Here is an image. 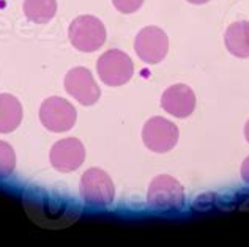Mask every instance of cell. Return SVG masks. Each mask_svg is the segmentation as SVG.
<instances>
[{
  "mask_svg": "<svg viewBox=\"0 0 249 247\" xmlns=\"http://www.w3.org/2000/svg\"><path fill=\"white\" fill-rule=\"evenodd\" d=\"M70 43L81 52H95L106 43V27L95 16L76 17L68 29Z\"/></svg>",
  "mask_w": 249,
  "mask_h": 247,
  "instance_id": "1",
  "label": "cell"
},
{
  "mask_svg": "<svg viewBox=\"0 0 249 247\" xmlns=\"http://www.w3.org/2000/svg\"><path fill=\"white\" fill-rule=\"evenodd\" d=\"M96 71L100 79L109 87H122L131 81L134 65L131 57L120 49H109L98 58Z\"/></svg>",
  "mask_w": 249,
  "mask_h": 247,
  "instance_id": "2",
  "label": "cell"
},
{
  "mask_svg": "<svg viewBox=\"0 0 249 247\" xmlns=\"http://www.w3.org/2000/svg\"><path fill=\"white\" fill-rule=\"evenodd\" d=\"M147 201L153 210H180L185 203V189L170 175H158L148 186Z\"/></svg>",
  "mask_w": 249,
  "mask_h": 247,
  "instance_id": "3",
  "label": "cell"
},
{
  "mask_svg": "<svg viewBox=\"0 0 249 247\" xmlns=\"http://www.w3.org/2000/svg\"><path fill=\"white\" fill-rule=\"evenodd\" d=\"M79 192L85 203L91 206H109L115 198V186L109 175L101 168H89L84 172Z\"/></svg>",
  "mask_w": 249,
  "mask_h": 247,
  "instance_id": "4",
  "label": "cell"
},
{
  "mask_svg": "<svg viewBox=\"0 0 249 247\" xmlns=\"http://www.w3.org/2000/svg\"><path fill=\"white\" fill-rule=\"evenodd\" d=\"M180 131L175 123L162 116H152L145 121L142 129V140L150 151L167 153L178 144Z\"/></svg>",
  "mask_w": 249,
  "mask_h": 247,
  "instance_id": "5",
  "label": "cell"
},
{
  "mask_svg": "<svg viewBox=\"0 0 249 247\" xmlns=\"http://www.w3.org/2000/svg\"><path fill=\"white\" fill-rule=\"evenodd\" d=\"M40 120L51 132H67L76 125L77 112L70 101L60 96H51L41 104Z\"/></svg>",
  "mask_w": 249,
  "mask_h": 247,
  "instance_id": "6",
  "label": "cell"
},
{
  "mask_svg": "<svg viewBox=\"0 0 249 247\" xmlns=\"http://www.w3.org/2000/svg\"><path fill=\"white\" fill-rule=\"evenodd\" d=\"M134 50L143 63L156 65L162 62L169 52V38L166 32L155 25L142 29L134 40Z\"/></svg>",
  "mask_w": 249,
  "mask_h": 247,
  "instance_id": "7",
  "label": "cell"
},
{
  "mask_svg": "<svg viewBox=\"0 0 249 247\" xmlns=\"http://www.w3.org/2000/svg\"><path fill=\"white\" fill-rule=\"evenodd\" d=\"M65 90L82 106H93L101 96V90L93 79V74L82 66L68 71L65 76Z\"/></svg>",
  "mask_w": 249,
  "mask_h": 247,
  "instance_id": "8",
  "label": "cell"
},
{
  "mask_svg": "<svg viewBox=\"0 0 249 247\" xmlns=\"http://www.w3.org/2000/svg\"><path fill=\"white\" fill-rule=\"evenodd\" d=\"M49 159L57 172L68 173L77 170L85 161V148L79 139L67 137L55 142L51 148Z\"/></svg>",
  "mask_w": 249,
  "mask_h": 247,
  "instance_id": "9",
  "label": "cell"
},
{
  "mask_svg": "<svg viewBox=\"0 0 249 247\" xmlns=\"http://www.w3.org/2000/svg\"><path fill=\"white\" fill-rule=\"evenodd\" d=\"M161 107L169 115L177 118H186L196 107V95L191 87L185 83H175L170 85L161 96Z\"/></svg>",
  "mask_w": 249,
  "mask_h": 247,
  "instance_id": "10",
  "label": "cell"
},
{
  "mask_svg": "<svg viewBox=\"0 0 249 247\" xmlns=\"http://www.w3.org/2000/svg\"><path fill=\"white\" fill-rule=\"evenodd\" d=\"M224 44L233 57H249V22L237 21L227 27L224 33Z\"/></svg>",
  "mask_w": 249,
  "mask_h": 247,
  "instance_id": "11",
  "label": "cell"
},
{
  "mask_svg": "<svg viewBox=\"0 0 249 247\" xmlns=\"http://www.w3.org/2000/svg\"><path fill=\"white\" fill-rule=\"evenodd\" d=\"M22 121V106L16 96L2 93L0 95V132L10 134Z\"/></svg>",
  "mask_w": 249,
  "mask_h": 247,
  "instance_id": "12",
  "label": "cell"
},
{
  "mask_svg": "<svg viewBox=\"0 0 249 247\" xmlns=\"http://www.w3.org/2000/svg\"><path fill=\"white\" fill-rule=\"evenodd\" d=\"M24 15L35 24L49 22L57 13V0H24Z\"/></svg>",
  "mask_w": 249,
  "mask_h": 247,
  "instance_id": "13",
  "label": "cell"
},
{
  "mask_svg": "<svg viewBox=\"0 0 249 247\" xmlns=\"http://www.w3.org/2000/svg\"><path fill=\"white\" fill-rule=\"evenodd\" d=\"M16 167V154L10 144L0 140V180L8 178L15 172Z\"/></svg>",
  "mask_w": 249,
  "mask_h": 247,
  "instance_id": "14",
  "label": "cell"
},
{
  "mask_svg": "<svg viewBox=\"0 0 249 247\" xmlns=\"http://www.w3.org/2000/svg\"><path fill=\"white\" fill-rule=\"evenodd\" d=\"M112 3L123 15H131L141 8L143 0H112Z\"/></svg>",
  "mask_w": 249,
  "mask_h": 247,
  "instance_id": "15",
  "label": "cell"
},
{
  "mask_svg": "<svg viewBox=\"0 0 249 247\" xmlns=\"http://www.w3.org/2000/svg\"><path fill=\"white\" fill-rule=\"evenodd\" d=\"M241 178L249 184V156L243 161V164H241Z\"/></svg>",
  "mask_w": 249,
  "mask_h": 247,
  "instance_id": "16",
  "label": "cell"
},
{
  "mask_svg": "<svg viewBox=\"0 0 249 247\" xmlns=\"http://www.w3.org/2000/svg\"><path fill=\"white\" fill-rule=\"evenodd\" d=\"M186 2L193 5H204V3H208L210 0H186Z\"/></svg>",
  "mask_w": 249,
  "mask_h": 247,
  "instance_id": "17",
  "label": "cell"
},
{
  "mask_svg": "<svg viewBox=\"0 0 249 247\" xmlns=\"http://www.w3.org/2000/svg\"><path fill=\"white\" fill-rule=\"evenodd\" d=\"M245 137L249 142V120L246 121V126H245Z\"/></svg>",
  "mask_w": 249,
  "mask_h": 247,
  "instance_id": "18",
  "label": "cell"
}]
</instances>
